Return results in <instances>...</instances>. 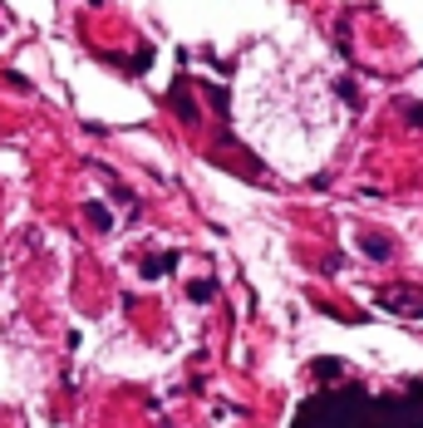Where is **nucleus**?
<instances>
[{
	"mask_svg": "<svg viewBox=\"0 0 423 428\" xmlns=\"http://www.w3.org/2000/svg\"><path fill=\"white\" fill-rule=\"evenodd\" d=\"M89 222H94V227H109V212H103V207L94 202V207H89Z\"/></svg>",
	"mask_w": 423,
	"mask_h": 428,
	"instance_id": "nucleus-1",
	"label": "nucleus"
},
{
	"mask_svg": "<svg viewBox=\"0 0 423 428\" xmlns=\"http://www.w3.org/2000/svg\"><path fill=\"white\" fill-rule=\"evenodd\" d=\"M408 119H413V123H423V109H413V114H408Z\"/></svg>",
	"mask_w": 423,
	"mask_h": 428,
	"instance_id": "nucleus-2",
	"label": "nucleus"
}]
</instances>
